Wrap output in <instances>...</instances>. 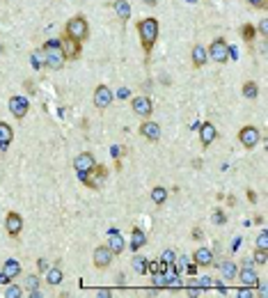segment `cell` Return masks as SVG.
<instances>
[{
  "label": "cell",
  "instance_id": "obj_8",
  "mask_svg": "<svg viewBox=\"0 0 268 298\" xmlns=\"http://www.w3.org/2000/svg\"><path fill=\"white\" fill-rule=\"evenodd\" d=\"M131 108H133V113L138 115V117L149 119L151 113H154V103H151L149 97H135L133 101H131Z\"/></svg>",
  "mask_w": 268,
  "mask_h": 298
},
{
  "label": "cell",
  "instance_id": "obj_37",
  "mask_svg": "<svg viewBox=\"0 0 268 298\" xmlns=\"http://www.w3.org/2000/svg\"><path fill=\"white\" fill-rule=\"evenodd\" d=\"M257 33L261 35V37H268V21H266V19H263L261 23H259V28H257Z\"/></svg>",
  "mask_w": 268,
  "mask_h": 298
},
{
  "label": "cell",
  "instance_id": "obj_6",
  "mask_svg": "<svg viewBox=\"0 0 268 298\" xmlns=\"http://www.w3.org/2000/svg\"><path fill=\"white\" fill-rule=\"evenodd\" d=\"M113 250L108 248V245H99V248H94V252H92V259H94V266H97L99 271H106L108 266L113 264Z\"/></svg>",
  "mask_w": 268,
  "mask_h": 298
},
{
  "label": "cell",
  "instance_id": "obj_14",
  "mask_svg": "<svg viewBox=\"0 0 268 298\" xmlns=\"http://www.w3.org/2000/svg\"><path fill=\"white\" fill-rule=\"evenodd\" d=\"M199 140H202V147H209L211 142L218 138V131H215V126L211 124V122H204V124H199Z\"/></svg>",
  "mask_w": 268,
  "mask_h": 298
},
{
  "label": "cell",
  "instance_id": "obj_48",
  "mask_svg": "<svg viewBox=\"0 0 268 298\" xmlns=\"http://www.w3.org/2000/svg\"><path fill=\"white\" fill-rule=\"evenodd\" d=\"M147 5H156V0H145Z\"/></svg>",
  "mask_w": 268,
  "mask_h": 298
},
{
  "label": "cell",
  "instance_id": "obj_21",
  "mask_svg": "<svg viewBox=\"0 0 268 298\" xmlns=\"http://www.w3.org/2000/svg\"><path fill=\"white\" fill-rule=\"evenodd\" d=\"M108 248L113 250V255H122L124 252V248H126V243H124V238L119 236L117 232H110V238H108Z\"/></svg>",
  "mask_w": 268,
  "mask_h": 298
},
{
  "label": "cell",
  "instance_id": "obj_13",
  "mask_svg": "<svg viewBox=\"0 0 268 298\" xmlns=\"http://www.w3.org/2000/svg\"><path fill=\"white\" fill-rule=\"evenodd\" d=\"M140 133H142L147 140H151V142L161 140V124H156V122H151V119H145L142 126H140Z\"/></svg>",
  "mask_w": 268,
  "mask_h": 298
},
{
  "label": "cell",
  "instance_id": "obj_20",
  "mask_svg": "<svg viewBox=\"0 0 268 298\" xmlns=\"http://www.w3.org/2000/svg\"><path fill=\"white\" fill-rule=\"evenodd\" d=\"M147 243V236H145V232L140 227H133L131 229V250L133 252H140V248Z\"/></svg>",
  "mask_w": 268,
  "mask_h": 298
},
{
  "label": "cell",
  "instance_id": "obj_32",
  "mask_svg": "<svg viewBox=\"0 0 268 298\" xmlns=\"http://www.w3.org/2000/svg\"><path fill=\"white\" fill-rule=\"evenodd\" d=\"M78 179H81L83 184L87 186V188H92V190H97V181H94V179L90 177V174L87 172H78Z\"/></svg>",
  "mask_w": 268,
  "mask_h": 298
},
{
  "label": "cell",
  "instance_id": "obj_46",
  "mask_svg": "<svg viewBox=\"0 0 268 298\" xmlns=\"http://www.w3.org/2000/svg\"><path fill=\"white\" fill-rule=\"evenodd\" d=\"M197 273V264H190L188 266V275H195Z\"/></svg>",
  "mask_w": 268,
  "mask_h": 298
},
{
  "label": "cell",
  "instance_id": "obj_45",
  "mask_svg": "<svg viewBox=\"0 0 268 298\" xmlns=\"http://www.w3.org/2000/svg\"><path fill=\"white\" fill-rule=\"evenodd\" d=\"M49 268V261L46 259H39V271H46Z\"/></svg>",
  "mask_w": 268,
  "mask_h": 298
},
{
  "label": "cell",
  "instance_id": "obj_35",
  "mask_svg": "<svg viewBox=\"0 0 268 298\" xmlns=\"http://www.w3.org/2000/svg\"><path fill=\"white\" fill-rule=\"evenodd\" d=\"M247 3H250V7H254V10H261V12L268 10V0H247Z\"/></svg>",
  "mask_w": 268,
  "mask_h": 298
},
{
  "label": "cell",
  "instance_id": "obj_4",
  "mask_svg": "<svg viewBox=\"0 0 268 298\" xmlns=\"http://www.w3.org/2000/svg\"><path fill=\"white\" fill-rule=\"evenodd\" d=\"M65 35H69L71 39H76V42H85L87 37H90V26H87V19L83 17V14H76L74 19H69L65 26Z\"/></svg>",
  "mask_w": 268,
  "mask_h": 298
},
{
  "label": "cell",
  "instance_id": "obj_16",
  "mask_svg": "<svg viewBox=\"0 0 268 298\" xmlns=\"http://www.w3.org/2000/svg\"><path fill=\"white\" fill-rule=\"evenodd\" d=\"M12 142H14V129L7 122H0V149L7 152Z\"/></svg>",
  "mask_w": 268,
  "mask_h": 298
},
{
  "label": "cell",
  "instance_id": "obj_18",
  "mask_svg": "<svg viewBox=\"0 0 268 298\" xmlns=\"http://www.w3.org/2000/svg\"><path fill=\"white\" fill-rule=\"evenodd\" d=\"M113 10L115 14H117V19L122 23H126L131 19V5H129V0H115L113 3Z\"/></svg>",
  "mask_w": 268,
  "mask_h": 298
},
{
  "label": "cell",
  "instance_id": "obj_9",
  "mask_svg": "<svg viewBox=\"0 0 268 298\" xmlns=\"http://www.w3.org/2000/svg\"><path fill=\"white\" fill-rule=\"evenodd\" d=\"M28 110H30V101H28L26 97H21V94H14V97L10 99V113L14 115L17 119L26 117Z\"/></svg>",
  "mask_w": 268,
  "mask_h": 298
},
{
  "label": "cell",
  "instance_id": "obj_30",
  "mask_svg": "<svg viewBox=\"0 0 268 298\" xmlns=\"http://www.w3.org/2000/svg\"><path fill=\"white\" fill-rule=\"evenodd\" d=\"M21 296H23V289L19 284H10L5 289V298H21Z\"/></svg>",
  "mask_w": 268,
  "mask_h": 298
},
{
  "label": "cell",
  "instance_id": "obj_1",
  "mask_svg": "<svg viewBox=\"0 0 268 298\" xmlns=\"http://www.w3.org/2000/svg\"><path fill=\"white\" fill-rule=\"evenodd\" d=\"M138 35H140V44H142V51L149 58V53L154 51L156 42H158V35H161V26H158V19L147 17L138 21Z\"/></svg>",
  "mask_w": 268,
  "mask_h": 298
},
{
  "label": "cell",
  "instance_id": "obj_12",
  "mask_svg": "<svg viewBox=\"0 0 268 298\" xmlns=\"http://www.w3.org/2000/svg\"><path fill=\"white\" fill-rule=\"evenodd\" d=\"M94 165H97V161H94V156H92L90 152H83V154H78V156L74 158L76 172H87V174H92Z\"/></svg>",
  "mask_w": 268,
  "mask_h": 298
},
{
  "label": "cell",
  "instance_id": "obj_28",
  "mask_svg": "<svg viewBox=\"0 0 268 298\" xmlns=\"http://www.w3.org/2000/svg\"><path fill=\"white\" fill-rule=\"evenodd\" d=\"M131 266H133V271L140 273V275H147V257H140L135 255L133 261H131Z\"/></svg>",
  "mask_w": 268,
  "mask_h": 298
},
{
  "label": "cell",
  "instance_id": "obj_43",
  "mask_svg": "<svg viewBox=\"0 0 268 298\" xmlns=\"http://www.w3.org/2000/svg\"><path fill=\"white\" fill-rule=\"evenodd\" d=\"M129 94H131L129 90H126V87H122V90L117 92V97H119V99H129Z\"/></svg>",
  "mask_w": 268,
  "mask_h": 298
},
{
  "label": "cell",
  "instance_id": "obj_2",
  "mask_svg": "<svg viewBox=\"0 0 268 298\" xmlns=\"http://www.w3.org/2000/svg\"><path fill=\"white\" fill-rule=\"evenodd\" d=\"M44 51V67H49L51 71H60L67 65V55L60 46V39H49V42L42 46Z\"/></svg>",
  "mask_w": 268,
  "mask_h": 298
},
{
  "label": "cell",
  "instance_id": "obj_36",
  "mask_svg": "<svg viewBox=\"0 0 268 298\" xmlns=\"http://www.w3.org/2000/svg\"><path fill=\"white\" fill-rule=\"evenodd\" d=\"M213 222H215V225H225V222H227V216L218 209V211H213Z\"/></svg>",
  "mask_w": 268,
  "mask_h": 298
},
{
  "label": "cell",
  "instance_id": "obj_33",
  "mask_svg": "<svg viewBox=\"0 0 268 298\" xmlns=\"http://www.w3.org/2000/svg\"><path fill=\"white\" fill-rule=\"evenodd\" d=\"M254 261L257 264H261V266H266L268 264V250H254Z\"/></svg>",
  "mask_w": 268,
  "mask_h": 298
},
{
  "label": "cell",
  "instance_id": "obj_23",
  "mask_svg": "<svg viewBox=\"0 0 268 298\" xmlns=\"http://www.w3.org/2000/svg\"><path fill=\"white\" fill-rule=\"evenodd\" d=\"M241 37L245 44H252L254 39H257V28L252 26V23H245V26H241Z\"/></svg>",
  "mask_w": 268,
  "mask_h": 298
},
{
  "label": "cell",
  "instance_id": "obj_22",
  "mask_svg": "<svg viewBox=\"0 0 268 298\" xmlns=\"http://www.w3.org/2000/svg\"><path fill=\"white\" fill-rule=\"evenodd\" d=\"M3 273H5L7 277H12V280H14L17 275H21V264H19L17 259H7L5 264H3Z\"/></svg>",
  "mask_w": 268,
  "mask_h": 298
},
{
  "label": "cell",
  "instance_id": "obj_3",
  "mask_svg": "<svg viewBox=\"0 0 268 298\" xmlns=\"http://www.w3.org/2000/svg\"><path fill=\"white\" fill-rule=\"evenodd\" d=\"M206 55H209V60L218 62V65H225L229 58L236 60V49H231L222 37H215L213 42H211V46L206 49Z\"/></svg>",
  "mask_w": 268,
  "mask_h": 298
},
{
  "label": "cell",
  "instance_id": "obj_5",
  "mask_svg": "<svg viewBox=\"0 0 268 298\" xmlns=\"http://www.w3.org/2000/svg\"><path fill=\"white\" fill-rule=\"evenodd\" d=\"M259 140H261V131L257 126H243L238 131V142H241L245 149H252V147H257Z\"/></svg>",
  "mask_w": 268,
  "mask_h": 298
},
{
  "label": "cell",
  "instance_id": "obj_17",
  "mask_svg": "<svg viewBox=\"0 0 268 298\" xmlns=\"http://www.w3.org/2000/svg\"><path fill=\"white\" fill-rule=\"evenodd\" d=\"M193 264H197V266H211L213 264V252H211L209 248H199V250H195L193 252Z\"/></svg>",
  "mask_w": 268,
  "mask_h": 298
},
{
  "label": "cell",
  "instance_id": "obj_27",
  "mask_svg": "<svg viewBox=\"0 0 268 298\" xmlns=\"http://www.w3.org/2000/svg\"><path fill=\"white\" fill-rule=\"evenodd\" d=\"M257 94H259V85L254 81H247V83H243V97L245 99H257Z\"/></svg>",
  "mask_w": 268,
  "mask_h": 298
},
{
  "label": "cell",
  "instance_id": "obj_15",
  "mask_svg": "<svg viewBox=\"0 0 268 298\" xmlns=\"http://www.w3.org/2000/svg\"><path fill=\"white\" fill-rule=\"evenodd\" d=\"M236 275L241 277V282L245 284V287H252V289H254V287L259 284V277H257V273L250 268V264H243V268H238V273H236Z\"/></svg>",
  "mask_w": 268,
  "mask_h": 298
},
{
  "label": "cell",
  "instance_id": "obj_41",
  "mask_svg": "<svg viewBox=\"0 0 268 298\" xmlns=\"http://www.w3.org/2000/svg\"><path fill=\"white\" fill-rule=\"evenodd\" d=\"M254 296V293L250 291V289H241V291H238V298H252Z\"/></svg>",
  "mask_w": 268,
  "mask_h": 298
},
{
  "label": "cell",
  "instance_id": "obj_47",
  "mask_svg": "<svg viewBox=\"0 0 268 298\" xmlns=\"http://www.w3.org/2000/svg\"><path fill=\"white\" fill-rule=\"evenodd\" d=\"M117 284L122 287V284H126V277H124V273H119V277H117Z\"/></svg>",
  "mask_w": 268,
  "mask_h": 298
},
{
  "label": "cell",
  "instance_id": "obj_34",
  "mask_svg": "<svg viewBox=\"0 0 268 298\" xmlns=\"http://www.w3.org/2000/svg\"><path fill=\"white\" fill-rule=\"evenodd\" d=\"M257 248L259 250H268V232H261L257 236Z\"/></svg>",
  "mask_w": 268,
  "mask_h": 298
},
{
  "label": "cell",
  "instance_id": "obj_11",
  "mask_svg": "<svg viewBox=\"0 0 268 298\" xmlns=\"http://www.w3.org/2000/svg\"><path fill=\"white\" fill-rule=\"evenodd\" d=\"M60 46H62V51H65L67 60H78V58H81V42L71 39L69 35H62V39H60Z\"/></svg>",
  "mask_w": 268,
  "mask_h": 298
},
{
  "label": "cell",
  "instance_id": "obj_40",
  "mask_svg": "<svg viewBox=\"0 0 268 298\" xmlns=\"http://www.w3.org/2000/svg\"><path fill=\"white\" fill-rule=\"evenodd\" d=\"M202 236H204V232L199 227H195L193 229V238H195V241H202Z\"/></svg>",
  "mask_w": 268,
  "mask_h": 298
},
{
  "label": "cell",
  "instance_id": "obj_39",
  "mask_svg": "<svg viewBox=\"0 0 268 298\" xmlns=\"http://www.w3.org/2000/svg\"><path fill=\"white\" fill-rule=\"evenodd\" d=\"M28 287H30V289H37V287H39V277H37V275H30V277H28Z\"/></svg>",
  "mask_w": 268,
  "mask_h": 298
},
{
  "label": "cell",
  "instance_id": "obj_31",
  "mask_svg": "<svg viewBox=\"0 0 268 298\" xmlns=\"http://www.w3.org/2000/svg\"><path fill=\"white\" fill-rule=\"evenodd\" d=\"M151 282H154V287H167V275L165 273H154Z\"/></svg>",
  "mask_w": 268,
  "mask_h": 298
},
{
  "label": "cell",
  "instance_id": "obj_44",
  "mask_svg": "<svg viewBox=\"0 0 268 298\" xmlns=\"http://www.w3.org/2000/svg\"><path fill=\"white\" fill-rule=\"evenodd\" d=\"M247 200H250V202H257V193H254V190H247Z\"/></svg>",
  "mask_w": 268,
  "mask_h": 298
},
{
  "label": "cell",
  "instance_id": "obj_10",
  "mask_svg": "<svg viewBox=\"0 0 268 298\" xmlns=\"http://www.w3.org/2000/svg\"><path fill=\"white\" fill-rule=\"evenodd\" d=\"M113 99H115V94H113V90L108 85H97V90H94V106L97 108H101V110H106L110 103H113Z\"/></svg>",
  "mask_w": 268,
  "mask_h": 298
},
{
  "label": "cell",
  "instance_id": "obj_26",
  "mask_svg": "<svg viewBox=\"0 0 268 298\" xmlns=\"http://www.w3.org/2000/svg\"><path fill=\"white\" fill-rule=\"evenodd\" d=\"M62 271H60L58 266H53V268H49V273H46V282H49L51 287H55V284H60L62 282Z\"/></svg>",
  "mask_w": 268,
  "mask_h": 298
},
{
  "label": "cell",
  "instance_id": "obj_38",
  "mask_svg": "<svg viewBox=\"0 0 268 298\" xmlns=\"http://www.w3.org/2000/svg\"><path fill=\"white\" fill-rule=\"evenodd\" d=\"M161 259L165 261V264H172V261H174V250H165Z\"/></svg>",
  "mask_w": 268,
  "mask_h": 298
},
{
  "label": "cell",
  "instance_id": "obj_29",
  "mask_svg": "<svg viewBox=\"0 0 268 298\" xmlns=\"http://www.w3.org/2000/svg\"><path fill=\"white\" fill-rule=\"evenodd\" d=\"M30 62H33V69H42L44 67V51L42 49H37V51H33V58H30Z\"/></svg>",
  "mask_w": 268,
  "mask_h": 298
},
{
  "label": "cell",
  "instance_id": "obj_7",
  "mask_svg": "<svg viewBox=\"0 0 268 298\" xmlns=\"http://www.w3.org/2000/svg\"><path fill=\"white\" fill-rule=\"evenodd\" d=\"M5 232L10 234L12 238L21 236V232H23V218H21V213H17V211L7 213V218H5Z\"/></svg>",
  "mask_w": 268,
  "mask_h": 298
},
{
  "label": "cell",
  "instance_id": "obj_24",
  "mask_svg": "<svg viewBox=\"0 0 268 298\" xmlns=\"http://www.w3.org/2000/svg\"><path fill=\"white\" fill-rule=\"evenodd\" d=\"M220 273H222V277H225V280H234L236 273H238V266H236L234 261H225V264L220 266Z\"/></svg>",
  "mask_w": 268,
  "mask_h": 298
},
{
  "label": "cell",
  "instance_id": "obj_19",
  "mask_svg": "<svg viewBox=\"0 0 268 298\" xmlns=\"http://www.w3.org/2000/svg\"><path fill=\"white\" fill-rule=\"evenodd\" d=\"M190 58H193V67L195 69H199V67H204L206 62H209V55H206V49L204 46H193V51H190Z\"/></svg>",
  "mask_w": 268,
  "mask_h": 298
},
{
  "label": "cell",
  "instance_id": "obj_25",
  "mask_svg": "<svg viewBox=\"0 0 268 298\" xmlns=\"http://www.w3.org/2000/svg\"><path fill=\"white\" fill-rule=\"evenodd\" d=\"M165 200H167V188H163V186H156V188H151V202H154V204L161 206Z\"/></svg>",
  "mask_w": 268,
  "mask_h": 298
},
{
  "label": "cell",
  "instance_id": "obj_42",
  "mask_svg": "<svg viewBox=\"0 0 268 298\" xmlns=\"http://www.w3.org/2000/svg\"><path fill=\"white\" fill-rule=\"evenodd\" d=\"M97 296H99V298H110L113 293L108 291V289H99V291H97Z\"/></svg>",
  "mask_w": 268,
  "mask_h": 298
}]
</instances>
